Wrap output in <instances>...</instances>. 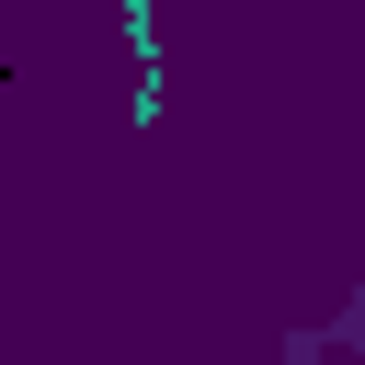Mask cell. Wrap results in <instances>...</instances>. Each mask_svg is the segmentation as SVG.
<instances>
[{"mask_svg":"<svg viewBox=\"0 0 365 365\" xmlns=\"http://www.w3.org/2000/svg\"><path fill=\"white\" fill-rule=\"evenodd\" d=\"M319 342H365V285H354V308H342V319H331V331H297V342H285V354H319Z\"/></svg>","mask_w":365,"mask_h":365,"instance_id":"cell-1","label":"cell"}]
</instances>
